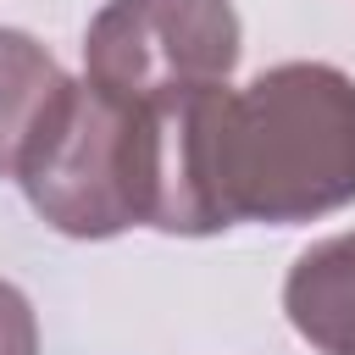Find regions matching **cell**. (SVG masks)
<instances>
[{
	"mask_svg": "<svg viewBox=\"0 0 355 355\" xmlns=\"http://www.w3.org/2000/svg\"><path fill=\"white\" fill-rule=\"evenodd\" d=\"M161 233L294 227L355 205V78L327 61H283L244 89H205L161 111Z\"/></svg>",
	"mask_w": 355,
	"mask_h": 355,
	"instance_id": "obj_1",
	"label": "cell"
},
{
	"mask_svg": "<svg viewBox=\"0 0 355 355\" xmlns=\"http://www.w3.org/2000/svg\"><path fill=\"white\" fill-rule=\"evenodd\" d=\"M17 183L28 205L67 239L155 227L166 189L161 111L122 105L89 78H67L22 150Z\"/></svg>",
	"mask_w": 355,
	"mask_h": 355,
	"instance_id": "obj_2",
	"label": "cell"
},
{
	"mask_svg": "<svg viewBox=\"0 0 355 355\" xmlns=\"http://www.w3.org/2000/svg\"><path fill=\"white\" fill-rule=\"evenodd\" d=\"M239 50L233 0H105L83 33V78L122 105L172 111L222 89Z\"/></svg>",
	"mask_w": 355,
	"mask_h": 355,
	"instance_id": "obj_3",
	"label": "cell"
},
{
	"mask_svg": "<svg viewBox=\"0 0 355 355\" xmlns=\"http://www.w3.org/2000/svg\"><path fill=\"white\" fill-rule=\"evenodd\" d=\"M283 311L294 333L322 355H355V233H333L283 277Z\"/></svg>",
	"mask_w": 355,
	"mask_h": 355,
	"instance_id": "obj_4",
	"label": "cell"
},
{
	"mask_svg": "<svg viewBox=\"0 0 355 355\" xmlns=\"http://www.w3.org/2000/svg\"><path fill=\"white\" fill-rule=\"evenodd\" d=\"M61 83H67V72L33 33L0 28V178H17L22 150Z\"/></svg>",
	"mask_w": 355,
	"mask_h": 355,
	"instance_id": "obj_5",
	"label": "cell"
},
{
	"mask_svg": "<svg viewBox=\"0 0 355 355\" xmlns=\"http://www.w3.org/2000/svg\"><path fill=\"white\" fill-rule=\"evenodd\" d=\"M0 355H39V322L17 283L0 277Z\"/></svg>",
	"mask_w": 355,
	"mask_h": 355,
	"instance_id": "obj_6",
	"label": "cell"
}]
</instances>
